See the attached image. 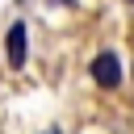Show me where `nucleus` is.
Returning a JSON list of instances; mask_svg holds the SVG:
<instances>
[{
  "instance_id": "4",
  "label": "nucleus",
  "mask_w": 134,
  "mask_h": 134,
  "mask_svg": "<svg viewBox=\"0 0 134 134\" xmlns=\"http://www.w3.org/2000/svg\"><path fill=\"white\" fill-rule=\"evenodd\" d=\"M126 4H134V0H126Z\"/></svg>"
},
{
  "instance_id": "2",
  "label": "nucleus",
  "mask_w": 134,
  "mask_h": 134,
  "mask_svg": "<svg viewBox=\"0 0 134 134\" xmlns=\"http://www.w3.org/2000/svg\"><path fill=\"white\" fill-rule=\"evenodd\" d=\"M25 54H29V34H25V25L17 21V25H8V34H4V59H8V67H25Z\"/></svg>"
},
{
  "instance_id": "5",
  "label": "nucleus",
  "mask_w": 134,
  "mask_h": 134,
  "mask_svg": "<svg viewBox=\"0 0 134 134\" xmlns=\"http://www.w3.org/2000/svg\"><path fill=\"white\" fill-rule=\"evenodd\" d=\"M50 134H54V130H50Z\"/></svg>"
},
{
  "instance_id": "1",
  "label": "nucleus",
  "mask_w": 134,
  "mask_h": 134,
  "mask_svg": "<svg viewBox=\"0 0 134 134\" xmlns=\"http://www.w3.org/2000/svg\"><path fill=\"white\" fill-rule=\"evenodd\" d=\"M88 71H92V84H96V88L113 92V88L121 84V59H117V50H100Z\"/></svg>"
},
{
  "instance_id": "3",
  "label": "nucleus",
  "mask_w": 134,
  "mask_h": 134,
  "mask_svg": "<svg viewBox=\"0 0 134 134\" xmlns=\"http://www.w3.org/2000/svg\"><path fill=\"white\" fill-rule=\"evenodd\" d=\"M59 4H75V0H59Z\"/></svg>"
}]
</instances>
